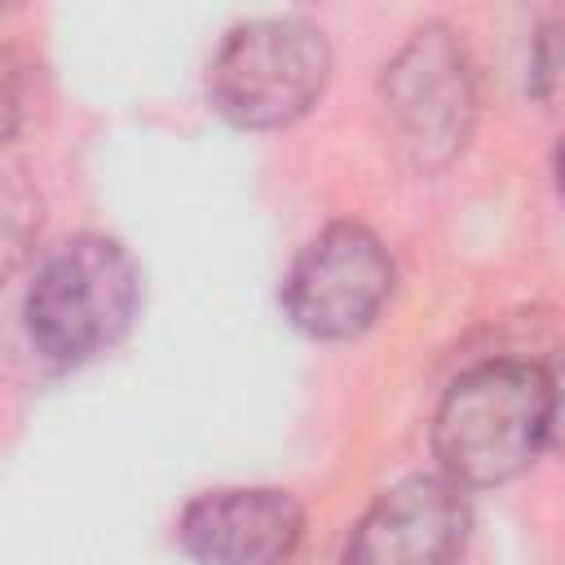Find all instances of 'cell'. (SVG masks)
Masks as SVG:
<instances>
[{
  "mask_svg": "<svg viewBox=\"0 0 565 565\" xmlns=\"http://www.w3.org/2000/svg\"><path fill=\"white\" fill-rule=\"evenodd\" d=\"M26 119V75L13 53H0V146L18 137Z\"/></svg>",
  "mask_w": 565,
  "mask_h": 565,
  "instance_id": "obj_10",
  "label": "cell"
},
{
  "mask_svg": "<svg viewBox=\"0 0 565 565\" xmlns=\"http://www.w3.org/2000/svg\"><path fill=\"white\" fill-rule=\"evenodd\" d=\"M141 305L132 252L110 234H75L53 247L26 287V335L40 358L79 366L124 340Z\"/></svg>",
  "mask_w": 565,
  "mask_h": 565,
  "instance_id": "obj_2",
  "label": "cell"
},
{
  "mask_svg": "<svg viewBox=\"0 0 565 565\" xmlns=\"http://www.w3.org/2000/svg\"><path fill=\"white\" fill-rule=\"evenodd\" d=\"M305 539V503L282 486H221L177 516V547L194 565H287Z\"/></svg>",
  "mask_w": 565,
  "mask_h": 565,
  "instance_id": "obj_7",
  "label": "cell"
},
{
  "mask_svg": "<svg viewBox=\"0 0 565 565\" xmlns=\"http://www.w3.org/2000/svg\"><path fill=\"white\" fill-rule=\"evenodd\" d=\"M556 433V371L534 358L468 366L437 402L433 455L459 490H486L543 459Z\"/></svg>",
  "mask_w": 565,
  "mask_h": 565,
  "instance_id": "obj_1",
  "label": "cell"
},
{
  "mask_svg": "<svg viewBox=\"0 0 565 565\" xmlns=\"http://www.w3.org/2000/svg\"><path fill=\"white\" fill-rule=\"evenodd\" d=\"M397 269L384 238L358 221L322 225L282 274V313L309 340H353L384 313Z\"/></svg>",
  "mask_w": 565,
  "mask_h": 565,
  "instance_id": "obj_5",
  "label": "cell"
},
{
  "mask_svg": "<svg viewBox=\"0 0 565 565\" xmlns=\"http://www.w3.org/2000/svg\"><path fill=\"white\" fill-rule=\"evenodd\" d=\"M40 234V194L13 168H0V287L22 269Z\"/></svg>",
  "mask_w": 565,
  "mask_h": 565,
  "instance_id": "obj_8",
  "label": "cell"
},
{
  "mask_svg": "<svg viewBox=\"0 0 565 565\" xmlns=\"http://www.w3.org/2000/svg\"><path fill=\"white\" fill-rule=\"evenodd\" d=\"M380 115L393 159L415 177H433L463 154L477 124V75L446 22L411 31L384 62Z\"/></svg>",
  "mask_w": 565,
  "mask_h": 565,
  "instance_id": "obj_4",
  "label": "cell"
},
{
  "mask_svg": "<svg viewBox=\"0 0 565 565\" xmlns=\"http://www.w3.org/2000/svg\"><path fill=\"white\" fill-rule=\"evenodd\" d=\"M331 40L309 18H252L225 31L207 62L212 110L247 132L287 128L331 84Z\"/></svg>",
  "mask_w": 565,
  "mask_h": 565,
  "instance_id": "obj_3",
  "label": "cell"
},
{
  "mask_svg": "<svg viewBox=\"0 0 565 565\" xmlns=\"http://www.w3.org/2000/svg\"><path fill=\"white\" fill-rule=\"evenodd\" d=\"M468 539V490L441 472H415L393 481L358 516L340 565H459Z\"/></svg>",
  "mask_w": 565,
  "mask_h": 565,
  "instance_id": "obj_6",
  "label": "cell"
},
{
  "mask_svg": "<svg viewBox=\"0 0 565 565\" xmlns=\"http://www.w3.org/2000/svg\"><path fill=\"white\" fill-rule=\"evenodd\" d=\"M556 84H561V22L539 26L534 44H530V88L539 102H556Z\"/></svg>",
  "mask_w": 565,
  "mask_h": 565,
  "instance_id": "obj_9",
  "label": "cell"
}]
</instances>
